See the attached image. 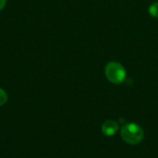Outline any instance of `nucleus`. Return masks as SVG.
Masks as SVG:
<instances>
[{"label": "nucleus", "mask_w": 158, "mask_h": 158, "mask_svg": "<svg viewBox=\"0 0 158 158\" xmlns=\"http://www.w3.org/2000/svg\"><path fill=\"white\" fill-rule=\"evenodd\" d=\"M7 98H8V96H7V94L6 93V91L0 88V106H4L7 102Z\"/></svg>", "instance_id": "nucleus-5"}, {"label": "nucleus", "mask_w": 158, "mask_h": 158, "mask_svg": "<svg viewBox=\"0 0 158 158\" xmlns=\"http://www.w3.org/2000/svg\"><path fill=\"white\" fill-rule=\"evenodd\" d=\"M101 130H102V132L105 136L111 137L118 131L119 125L116 120L109 119V120H106L103 123Z\"/></svg>", "instance_id": "nucleus-3"}, {"label": "nucleus", "mask_w": 158, "mask_h": 158, "mask_svg": "<svg viewBox=\"0 0 158 158\" xmlns=\"http://www.w3.org/2000/svg\"><path fill=\"white\" fill-rule=\"evenodd\" d=\"M121 139L128 144L136 145L142 143L144 138V131L143 128L136 123H127L122 126L120 130Z\"/></svg>", "instance_id": "nucleus-1"}, {"label": "nucleus", "mask_w": 158, "mask_h": 158, "mask_svg": "<svg viewBox=\"0 0 158 158\" xmlns=\"http://www.w3.org/2000/svg\"><path fill=\"white\" fill-rule=\"evenodd\" d=\"M6 1L7 0H0V11L5 8V6L6 5Z\"/></svg>", "instance_id": "nucleus-6"}, {"label": "nucleus", "mask_w": 158, "mask_h": 158, "mask_svg": "<svg viewBox=\"0 0 158 158\" xmlns=\"http://www.w3.org/2000/svg\"><path fill=\"white\" fill-rule=\"evenodd\" d=\"M106 79L113 84H121L126 79V70L118 62H109L105 69Z\"/></svg>", "instance_id": "nucleus-2"}, {"label": "nucleus", "mask_w": 158, "mask_h": 158, "mask_svg": "<svg viewBox=\"0 0 158 158\" xmlns=\"http://www.w3.org/2000/svg\"><path fill=\"white\" fill-rule=\"evenodd\" d=\"M149 14L152 17L158 19V1L154 2L153 4L150 5V6H149Z\"/></svg>", "instance_id": "nucleus-4"}]
</instances>
